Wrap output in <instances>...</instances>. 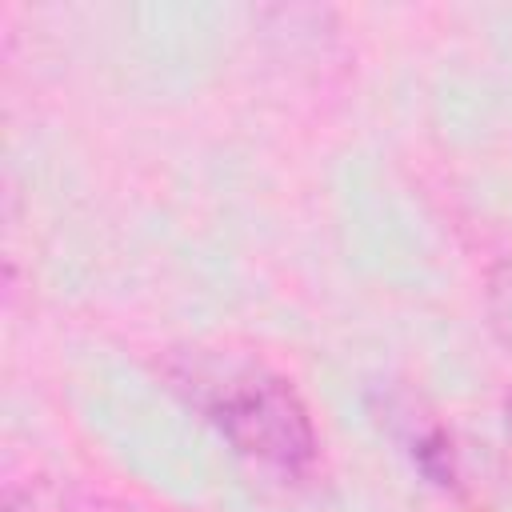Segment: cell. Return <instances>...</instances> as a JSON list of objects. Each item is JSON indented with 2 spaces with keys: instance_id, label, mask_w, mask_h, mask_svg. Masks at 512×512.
Returning <instances> with one entry per match:
<instances>
[{
  "instance_id": "obj_1",
  "label": "cell",
  "mask_w": 512,
  "mask_h": 512,
  "mask_svg": "<svg viewBox=\"0 0 512 512\" xmlns=\"http://www.w3.org/2000/svg\"><path fill=\"white\" fill-rule=\"evenodd\" d=\"M208 424L252 464L300 476L320 452V436L308 404L292 380L268 368H236L224 380L208 384L200 396Z\"/></svg>"
},
{
  "instance_id": "obj_2",
  "label": "cell",
  "mask_w": 512,
  "mask_h": 512,
  "mask_svg": "<svg viewBox=\"0 0 512 512\" xmlns=\"http://www.w3.org/2000/svg\"><path fill=\"white\" fill-rule=\"evenodd\" d=\"M488 304H492V324H496V332L512 344V268H508V264L492 276V296H488Z\"/></svg>"
}]
</instances>
